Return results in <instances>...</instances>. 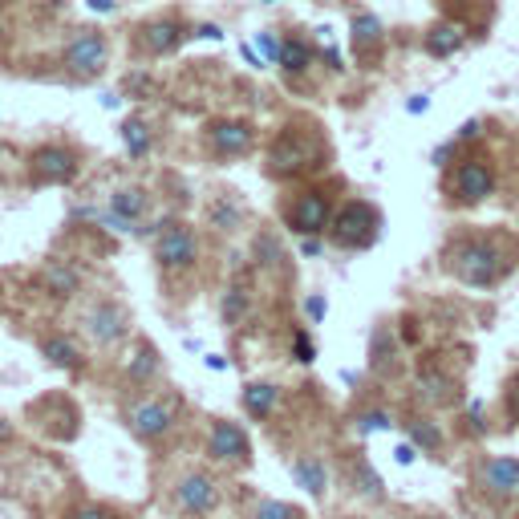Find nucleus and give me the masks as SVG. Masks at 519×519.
Masks as SVG:
<instances>
[{
	"label": "nucleus",
	"instance_id": "f257e3e1",
	"mask_svg": "<svg viewBox=\"0 0 519 519\" xmlns=\"http://www.w3.org/2000/svg\"><path fill=\"white\" fill-rule=\"evenodd\" d=\"M450 264H455V272H458L463 284L487 289V284H495L503 272H507L511 260L499 252V244H491V239H466L463 247H455Z\"/></svg>",
	"mask_w": 519,
	"mask_h": 519
},
{
	"label": "nucleus",
	"instance_id": "f03ea898",
	"mask_svg": "<svg viewBox=\"0 0 519 519\" xmlns=\"http://www.w3.org/2000/svg\"><path fill=\"white\" fill-rule=\"evenodd\" d=\"M381 215L373 212L370 203H345L341 212L329 223V236H333L337 247H370L378 239Z\"/></svg>",
	"mask_w": 519,
	"mask_h": 519
},
{
	"label": "nucleus",
	"instance_id": "7ed1b4c3",
	"mask_svg": "<svg viewBox=\"0 0 519 519\" xmlns=\"http://www.w3.org/2000/svg\"><path fill=\"white\" fill-rule=\"evenodd\" d=\"M126 426L134 431V439L155 442L175 426V402H163V398H146V402H134L126 410Z\"/></svg>",
	"mask_w": 519,
	"mask_h": 519
},
{
	"label": "nucleus",
	"instance_id": "20e7f679",
	"mask_svg": "<svg viewBox=\"0 0 519 519\" xmlns=\"http://www.w3.org/2000/svg\"><path fill=\"white\" fill-rule=\"evenodd\" d=\"M155 255H159L163 272L179 276V272H187V268H195V260H199V244H195V236L187 228L171 223V228L159 236V244H155Z\"/></svg>",
	"mask_w": 519,
	"mask_h": 519
},
{
	"label": "nucleus",
	"instance_id": "39448f33",
	"mask_svg": "<svg viewBox=\"0 0 519 519\" xmlns=\"http://www.w3.org/2000/svg\"><path fill=\"white\" fill-rule=\"evenodd\" d=\"M175 503L183 515L191 519H203V515H212L215 503H220V491H215V479L212 475H203V471H195V475H187L183 483L175 487Z\"/></svg>",
	"mask_w": 519,
	"mask_h": 519
},
{
	"label": "nucleus",
	"instance_id": "423d86ee",
	"mask_svg": "<svg viewBox=\"0 0 519 519\" xmlns=\"http://www.w3.org/2000/svg\"><path fill=\"white\" fill-rule=\"evenodd\" d=\"M102 65H106V41L97 33H78L65 45V70L73 78H97Z\"/></svg>",
	"mask_w": 519,
	"mask_h": 519
},
{
	"label": "nucleus",
	"instance_id": "0eeeda50",
	"mask_svg": "<svg viewBox=\"0 0 519 519\" xmlns=\"http://www.w3.org/2000/svg\"><path fill=\"white\" fill-rule=\"evenodd\" d=\"M86 329L97 345H118L126 333H130V317H126V308L114 305V300H97V305L89 308Z\"/></svg>",
	"mask_w": 519,
	"mask_h": 519
},
{
	"label": "nucleus",
	"instance_id": "6e6552de",
	"mask_svg": "<svg viewBox=\"0 0 519 519\" xmlns=\"http://www.w3.org/2000/svg\"><path fill=\"white\" fill-rule=\"evenodd\" d=\"M207 455L215 463H239L244 466L252 458V442H247L244 426L239 423H215L212 434H207Z\"/></svg>",
	"mask_w": 519,
	"mask_h": 519
},
{
	"label": "nucleus",
	"instance_id": "1a4fd4ad",
	"mask_svg": "<svg viewBox=\"0 0 519 519\" xmlns=\"http://www.w3.org/2000/svg\"><path fill=\"white\" fill-rule=\"evenodd\" d=\"M289 223H292V231H300V236H317V231H325L329 223H333L329 199L321 191H305L289 207Z\"/></svg>",
	"mask_w": 519,
	"mask_h": 519
},
{
	"label": "nucleus",
	"instance_id": "9d476101",
	"mask_svg": "<svg viewBox=\"0 0 519 519\" xmlns=\"http://www.w3.org/2000/svg\"><path fill=\"white\" fill-rule=\"evenodd\" d=\"M495 191V171L487 163H463L455 175V195L463 203H483Z\"/></svg>",
	"mask_w": 519,
	"mask_h": 519
},
{
	"label": "nucleus",
	"instance_id": "9b49d317",
	"mask_svg": "<svg viewBox=\"0 0 519 519\" xmlns=\"http://www.w3.org/2000/svg\"><path fill=\"white\" fill-rule=\"evenodd\" d=\"M33 171L41 183H70V179L78 175V159L62 146H41L33 155Z\"/></svg>",
	"mask_w": 519,
	"mask_h": 519
},
{
	"label": "nucleus",
	"instance_id": "f8f14e48",
	"mask_svg": "<svg viewBox=\"0 0 519 519\" xmlns=\"http://www.w3.org/2000/svg\"><path fill=\"white\" fill-rule=\"evenodd\" d=\"M483 487L495 499H515L519 495V458H491L483 463Z\"/></svg>",
	"mask_w": 519,
	"mask_h": 519
},
{
	"label": "nucleus",
	"instance_id": "ddd939ff",
	"mask_svg": "<svg viewBox=\"0 0 519 519\" xmlns=\"http://www.w3.org/2000/svg\"><path fill=\"white\" fill-rule=\"evenodd\" d=\"M308 159H313V146L305 138H297V134H284L272 146V155H268V167H272V175H292V171H305Z\"/></svg>",
	"mask_w": 519,
	"mask_h": 519
},
{
	"label": "nucleus",
	"instance_id": "4468645a",
	"mask_svg": "<svg viewBox=\"0 0 519 519\" xmlns=\"http://www.w3.org/2000/svg\"><path fill=\"white\" fill-rule=\"evenodd\" d=\"M289 471H292V479H297L308 495H317V499H321V495L329 491V471H325V463H321V458L300 455V458H292V463H289Z\"/></svg>",
	"mask_w": 519,
	"mask_h": 519
},
{
	"label": "nucleus",
	"instance_id": "2eb2a0df",
	"mask_svg": "<svg viewBox=\"0 0 519 519\" xmlns=\"http://www.w3.org/2000/svg\"><path fill=\"white\" fill-rule=\"evenodd\" d=\"M212 146H215V155H244V150L252 146V126L247 122H215Z\"/></svg>",
	"mask_w": 519,
	"mask_h": 519
},
{
	"label": "nucleus",
	"instance_id": "dca6fc26",
	"mask_svg": "<svg viewBox=\"0 0 519 519\" xmlns=\"http://www.w3.org/2000/svg\"><path fill=\"white\" fill-rule=\"evenodd\" d=\"M276 402H280V389H276L272 381H252V386H244V410H247V418H255V423L272 418Z\"/></svg>",
	"mask_w": 519,
	"mask_h": 519
},
{
	"label": "nucleus",
	"instance_id": "f3484780",
	"mask_svg": "<svg viewBox=\"0 0 519 519\" xmlns=\"http://www.w3.org/2000/svg\"><path fill=\"white\" fill-rule=\"evenodd\" d=\"M78 289H81V276L73 264H62V260H57V264L45 268V292H49V297L70 300V297H78Z\"/></svg>",
	"mask_w": 519,
	"mask_h": 519
},
{
	"label": "nucleus",
	"instance_id": "a211bd4d",
	"mask_svg": "<svg viewBox=\"0 0 519 519\" xmlns=\"http://www.w3.org/2000/svg\"><path fill=\"white\" fill-rule=\"evenodd\" d=\"M41 353H45L49 361H54L57 370H70V373H78L81 365H86L81 349L70 341V337H45V341H41Z\"/></svg>",
	"mask_w": 519,
	"mask_h": 519
},
{
	"label": "nucleus",
	"instance_id": "6ab92c4d",
	"mask_svg": "<svg viewBox=\"0 0 519 519\" xmlns=\"http://www.w3.org/2000/svg\"><path fill=\"white\" fill-rule=\"evenodd\" d=\"M179 41H183V29L175 21H155V25L142 29V45H146L150 54H171Z\"/></svg>",
	"mask_w": 519,
	"mask_h": 519
},
{
	"label": "nucleus",
	"instance_id": "aec40b11",
	"mask_svg": "<svg viewBox=\"0 0 519 519\" xmlns=\"http://www.w3.org/2000/svg\"><path fill=\"white\" fill-rule=\"evenodd\" d=\"M110 212H118L122 220L138 223L142 212H146V191H142V187H118V191L110 195Z\"/></svg>",
	"mask_w": 519,
	"mask_h": 519
},
{
	"label": "nucleus",
	"instance_id": "412c9836",
	"mask_svg": "<svg viewBox=\"0 0 519 519\" xmlns=\"http://www.w3.org/2000/svg\"><path fill=\"white\" fill-rule=\"evenodd\" d=\"M159 365H163V361H159V353H155V345L142 341L138 349H134V357L126 361V378L138 381V386H142V381H150L155 373H159Z\"/></svg>",
	"mask_w": 519,
	"mask_h": 519
},
{
	"label": "nucleus",
	"instance_id": "4be33fe9",
	"mask_svg": "<svg viewBox=\"0 0 519 519\" xmlns=\"http://www.w3.org/2000/svg\"><path fill=\"white\" fill-rule=\"evenodd\" d=\"M458 45H463V33H458L455 25H439L431 37H426V49H431L434 57H450Z\"/></svg>",
	"mask_w": 519,
	"mask_h": 519
},
{
	"label": "nucleus",
	"instance_id": "5701e85b",
	"mask_svg": "<svg viewBox=\"0 0 519 519\" xmlns=\"http://www.w3.org/2000/svg\"><path fill=\"white\" fill-rule=\"evenodd\" d=\"M122 142H126V150H130V159H142V155L150 150V130H146V122H138V118L122 122Z\"/></svg>",
	"mask_w": 519,
	"mask_h": 519
},
{
	"label": "nucleus",
	"instance_id": "b1692460",
	"mask_svg": "<svg viewBox=\"0 0 519 519\" xmlns=\"http://www.w3.org/2000/svg\"><path fill=\"white\" fill-rule=\"evenodd\" d=\"M239 220H244V207H239L236 199H228V195H223V199H215V203H212V228L231 231Z\"/></svg>",
	"mask_w": 519,
	"mask_h": 519
},
{
	"label": "nucleus",
	"instance_id": "393cba45",
	"mask_svg": "<svg viewBox=\"0 0 519 519\" xmlns=\"http://www.w3.org/2000/svg\"><path fill=\"white\" fill-rule=\"evenodd\" d=\"M308 62H313V54H308V45H305V41H289V45L280 49V65H284L289 73H305Z\"/></svg>",
	"mask_w": 519,
	"mask_h": 519
},
{
	"label": "nucleus",
	"instance_id": "a878e982",
	"mask_svg": "<svg viewBox=\"0 0 519 519\" xmlns=\"http://www.w3.org/2000/svg\"><path fill=\"white\" fill-rule=\"evenodd\" d=\"M406 431H410V439L418 442L423 450H439V447H442V431H439V426H431L426 418H414V423L406 426Z\"/></svg>",
	"mask_w": 519,
	"mask_h": 519
},
{
	"label": "nucleus",
	"instance_id": "bb28decb",
	"mask_svg": "<svg viewBox=\"0 0 519 519\" xmlns=\"http://www.w3.org/2000/svg\"><path fill=\"white\" fill-rule=\"evenodd\" d=\"M244 313H247V289H244V284H231L228 297H223V321H228V325H236Z\"/></svg>",
	"mask_w": 519,
	"mask_h": 519
},
{
	"label": "nucleus",
	"instance_id": "cd10ccee",
	"mask_svg": "<svg viewBox=\"0 0 519 519\" xmlns=\"http://www.w3.org/2000/svg\"><path fill=\"white\" fill-rule=\"evenodd\" d=\"M252 519H305V515H300V507H292V503L264 499V503H255Z\"/></svg>",
	"mask_w": 519,
	"mask_h": 519
},
{
	"label": "nucleus",
	"instance_id": "c85d7f7f",
	"mask_svg": "<svg viewBox=\"0 0 519 519\" xmlns=\"http://www.w3.org/2000/svg\"><path fill=\"white\" fill-rule=\"evenodd\" d=\"M381 37V21L378 17H357L353 21V41L365 49V45H373Z\"/></svg>",
	"mask_w": 519,
	"mask_h": 519
},
{
	"label": "nucleus",
	"instance_id": "c756f323",
	"mask_svg": "<svg viewBox=\"0 0 519 519\" xmlns=\"http://www.w3.org/2000/svg\"><path fill=\"white\" fill-rule=\"evenodd\" d=\"M292 357H297L300 365H313V361H317V345H313V337H308L305 329L292 333Z\"/></svg>",
	"mask_w": 519,
	"mask_h": 519
},
{
	"label": "nucleus",
	"instance_id": "7c9ffc66",
	"mask_svg": "<svg viewBox=\"0 0 519 519\" xmlns=\"http://www.w3.org/2000/svg\"><path fill=\"white\" fill-rule=\"evenodd\" d=\"M353 479L361 483V495H370V499H381V479H378V471H370V466L361 463L357 471H353Z\"/></svg>",
	"mask_w": 519,
	"mask_h": 519
},
{
	"label": "nucleus",
	"instance_id": "2f4dec72",
	"mask_svg": "<svg viewBox=\"0 0 519 519\" xmlns=\"http://www.w3.org/2000/svg\"><path fill=\"white\" fill-rule=\"evenodd\" d=\"M389 361H394V341H389V333L381 329V333L373 337V365H378V370H386Z\"/></svg>",
	"mask_w": 519,
	"mask_h": 519
},
{
	"label": "nucleus",
	"instance_id": "473e14b6",
	"mask_svg": "<svg viewBox=\"0 0 519 519\" xmlns=\"http://www.w3.org/2000/svg\"><path fill=\"white\" fill-rule=\"evenodd\" d=\"M389 426H394V418L386 410H370L357 418V431H389Z\"/></svg>",
	"mask_w": 519,
	"mask_h": 519
},
{
	"label": "nucleus",
	"instance_id": "72a5a7b5",
	"mask_svg": "<svg viewBox=\"0 0 519 519\" xmlns=\"http://www.w3.org/2000/svg\"><path fill=\"white\" fill-rule=\"evenodd\" d=\"M255 45H260V54H264L268 62H276V65H280V49H284V45L276 41L272 33H255Z\"/></svg>",
	"mask_w": 519,
	"mask_h": 519
},
{
	"label": "nucleus",
	"instance_id": "f704fd0d",
	"mask_svg": "<svg viewBox=\"0 0 519 519\" xmlns=\"http://www.w3.org/2000/svg\"><path fill=\"white\" fill-rule=\"evenodd\" d=\"M503 398H507V414L519 423V373H511V381H507V389H503Z\"/></svg>",
	"mask_w": 519,
	"mask_h": 519
},
{
	"label": "nucleus",
	"instance_id": "c9c22d12",
	"mask_svg": "<svg viewBox=\"0 0 519 519\" xmlns=\"http://www.w3.org/2000/svg\"><path fill=\"white\" fill-rule=\"evenodd\" d=\"M305 313H308V321H313V325H321V321H325V313H329L325 297H308L305 300Z\"/></svg>",
	"mask_w": 519,
	"mask_h": 519
},
{
	"label": "nucleus",
	"instance_id": "e433bc0d",
	"mask_svg": "<svg viewBox=\"0 0 519 519\" xmlns=\"http://www.w3.org/2000/svg\"><path fill=\"white\" fill-rule=\"evenodd\" d=\"M394 458H398V463H402V466H410V463H414V458H418V450H414V447H410V442H402V447H398V450H394Z\"/></svg>",
	"mask_w": 519,
	"mask_h": 519
},
{
	"label": "nucleus",
	"instance_id": "4c0bfd02",
	"mask_svg": "<svg viewBox=\"0 0 519 519\" xmlns=\"http://www.w3.org/2000/svg\"><path fill=\"white\" fill-rule=\"evenodd\" d=\"M195 37H203V41H220L223 29L220 25H199V29H195Z\"/></svg>",
	"mask_w": 519,
	"mask_h": 519
},
{
	"label": "nucleus",
	"instance_id": "58836bf2",
	"mask_svg": "<svg viewBox=\"0 0 519 519\" xmlns=\"http://www.w3.org/2000/svg\"><path fill=\"white\" fill-rule=\"evenodd\" d=\"M70 519H110V515L102 507H81V511H73Z\"/></svg>",
	"mask_w": 519,
	"mask_h": 519
},
{
	"label": "nucleus",
	"instance_id": "ea45409f",
	"mask_svg": "<svg viewBox=\"0 0 519 519\" xmlns=\"http://www.w3.org/2000/svg\"><path fill=\"white\" fill-rule=\"evenodd\" d=\"M89 9H94V13H114L118 0H89Z\"/></svg>",
	"mask_w": 519,
	"mask_h": 519
},
{
	"label": "nucleus",
	"instance_id": "a19ab883",
	"mask_svg": "<svg viewBox=\"0 0 519 519\" xmlns=\"http://www.w3.org/2000/svg\"><path fill=\"white\" fill-rule=\"evenodd\" d=\"M207 370H215V373H220V370H228V361H223L220 353H212V357H207Z\"/></svg>",
	"mask_w": 519,
	"mask_h": 519
},
{
	"label": "nucleus",
	"instance_id": "79ce46f5",
	"mask_svg": "<svg viewBox=\"0 0 519 519\" xmlns=\"http://www.w3.org/2000/svg\"><path fill=\"white\" fill-rule=\"evenodd\" d=\"M458 134H463V138H475V134H479V122H475V118H471V122H463V130H458Z\"/></svg>",
	"mask_w": 519,
	"mask_h": 519
},
{
	"label": "nucleus",
	"instance_id": "37998d69",
	"mask_svg": "<svg viewBox=\"0 0 519 519\" xmlns=\"http://www.w3.org/2000/svg\"><path fill=\"white\" fill-rule=\"evenodd\" d=\"M423 110H426V97H423V94L410 97V114H423Z\"/></svg>",
	"mask_w": 519,
	"mask_h": 519
},
{
	"label": "nucleus",
	"instance_id": "c03bdc74",
	"mask_svg": "<svg viewBox=\"0 0 519 519\" xmlns=\"http://www.w3.org/2000/svg\"><path fill=\"white\" fill-rule=\"evenodd\" d=\"M239 54H244V62H247V65H260V57H255V49H252V45H244Z\"/></svg>",
	"mask_w": 519,
	"mask_h": 519
},
{
	"label": "nucleus",
	"instance_id": "a18cd8bd",
	"mask_svg": "<svg viewBox=\"0 0 519 519\" xmlns=\"http://www.w3.org/2000/svg\"><path fill=\"white\" fill-rule=\"evenodd\" d=\"M300 252H305V255H317L321 244H317V239H305V244H300Z\"/></svg>",
	"mask_w": 519,
	"mask_h": 519
},
{
	"label": "nucleus",
	"instance_id": "49530a36",
	"mask_svg": "<svg viewBox=\"0 0 519 519\" xmlns=\"http://www.w3.org/2000/svg\"><path fill=\"white\" fill-rule=\"evenodd\" d=\"M447 159H450V146H439V150H434V163H439V167H442Z\"/></svg>",
	"mask_w": 519,
	"mask_h": 519
},
{
	"label": "nucleus",
	"instance_id": "de8ad7c7",
	"mask_svg": "<svg viewBox=\"0 0 519 519\" xmlns=\"http://www.w3.org/2000/svg\"><path fill=\"white\" fill-rule=\"evenodd\" d=\"M45 4H49V9H62V4H65V0H45Z\"/></svg>",
	"mask_w": 519,
	"mask_h": 519
},
{
	"label": "nucleus",
	"instance_id": "09e8293b",
	"mask_svg": "<svg viewBox=\"0 0 519 519\" xmlns=\"http://www.w3.org/2000/svg\"><path fill=\"white\" fill-rule=\"evenodd\" d=\"M264 4H276V0H264Z\"/></svg>",
	"mask_w": 519,
	"mask_h": 519
}]
</instances>
